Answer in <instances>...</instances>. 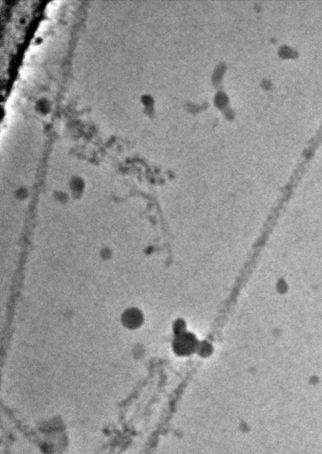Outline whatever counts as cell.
Masks as SVG:
<instances>
[{
  "mask_svg": "<svg viewBox=\"0 0 322 454\" xmlns=\"http://www.w3.org/2000/svg\"><path fill=\"white\" fill-rule=\"evenodd\" d=\"M196 345H197V343L194 336L189 334H185V333H182L179 335L175 342L177 350L182 353L192 351Z\"/></svg>",
  "mask_w": 322,
  "mask_h": 454,
  "instance_id": "1",
  "label": "cell"
}]
</instances>
